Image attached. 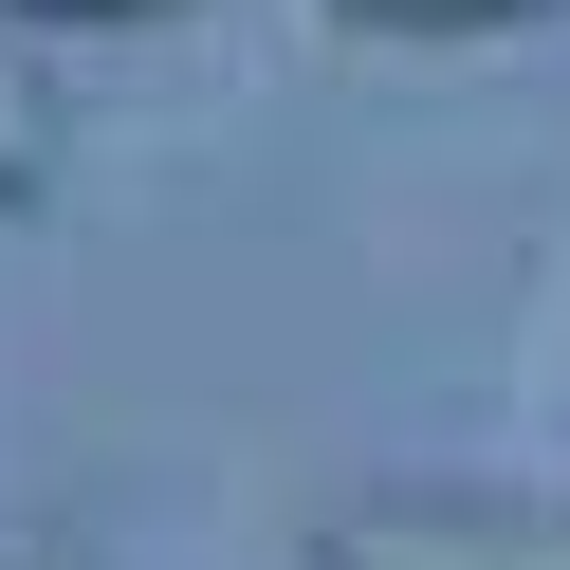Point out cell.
I'll use <instances>...</instances> for the list:
<instances>
[{
    "label": "cell",
    "mask_w": 570,
    "mask_h": 570,
    "mask_svg": "<svg viewBox=\"0 0 570 570\" xmlns=\"http://www.w3.org/2000/svg\"><path fill=\"white\" fill-rule=\"evenodd\" d=\"M332 19H368V38H515L552 0H332Z\"/></svg>",
    "instance_id": "obj_3"
},
{
    "label": "cell",
    "mask_w": 570,
    "mask_h": 570,
    "mask_svg": "<svg viewBox=\"0 0 570 570\" xmlns=\"http://www.w3.org/2000/svg\"><path fill=\"white\" fill-rule=\"evenodd\" d=\"M0 570H92V552H75V533H19V552H0Z\"/></svg>",
    "instance_id": "obj_5"
},
{
    "label": "cell",
    "mask_w": 570,
    "mask_h": 570,
    "mask_svg": "<svg viewBox=\"0 0 570 570\" xmlns=\"http://www.w3.org/2000/svg\"><path fill=\"white\" fill-rule=\"evenodd\" d=\"M0 19H92V38H129V19H185V0H0Z\"/></svg>",
    "instance_id": "obj_4"
},
{
    "label": "cell",
    "mask_w": 570,
    "mask_h": 570,
    "mask_svg": "<svg viewBox=\"0 0 570 570\" xmlns=\"http://www.w3.org/2000/svg\"><path fill=\"white\" fill-rule=\"evenodd\" d=\"M313 570H570V497H350Z\"/></svg>",
    "instance_id": "obj_1"
},
{
    "label": "cell",
    "mask_w": 570,
    "mask_h": 570,
    "mask_svg": "<svg viewBox=\"0 0 570 570\" xmlns=\"http://www.w3.org/2000/svg\"><path fill=\"white\" fill-rule=\"evenodd\" d=\"M56 166H75V111H56L38 38L0 19V222H19V203H56Z\"/></svg>",
    "instance_id": "obj_2"
}]
</instances>
